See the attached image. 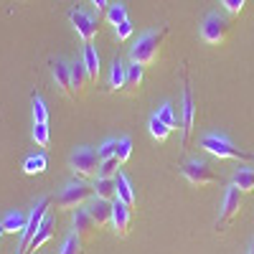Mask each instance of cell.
Returning <instances> with one entry per match:
<instances>
[{"label":"cell","mask_w":254,"mask_h":254,"mask_svg":"<svg viewBox=\"0 0 254 254\" xmlns=\"http://www.w3.org/2000/svg\"><path fill=\"white\" fill-rule=\"evenodd\" d=\"M165 33H168L165 28H160V31H145L135 41V46L130 49V59L135 64H140V66H153V64L158 61V56H160V46H163Z\"/></svg>","instance_id":"1"},{"label":"cell","mask_w":254,"mask_h":254,"mask_svg":"<svg viewBox=\"0 0 254 254\" xmlns=\"http://www.w3.org/2000/svg\"><path fill=\"white\" fill-rule=\"evenodd\" d=\"M92 198H94V186H89L87 181L76 178V181H69L66 186L61 188V193L56 198V206L61 211H76L81 206H87Z\"/></svg>","instance_id":"2"},{"label":"cell","mask_w":254,"mask_h":254,"mask_svg":"<svg viewBox=\"0 0 254 254\" xmlns=\"http://www.w3.org/2000/svg\"><path fill=\"white\" fill-rule=\"evenodd\" d=\"M99 165H102V158L99 153L94 150V147H87V145H81L76 147V150L71 153L69 158V168H71V173L81 181H92L99 176Z\"/></svg>","instance_id":"3"},{"label":"cell","mask_w":254,"mask_h":254,"mask_svg":"<svg viewBox=\"0 0 254 254\" xmlns=\"http://www.w3.org/2000/svg\"><path fill=\"white\" fill-rule=\"evenodd\" d=\"M201 147H203L206 153L216 155V158H224V160H254L252 153L237 147L234 142H231L229 137H224V135H206L201 140Z\"/></svg>","instance_id":"4"},{"label":"cell","mask_w":254,"mask_h":254,"mask_svg":"<svg viewBox=\"0 0 254 254\" xmlns=\"http://www.w3.org/2000/svg\"><path fill=\"white\" fill-rule=\"evenodd\" d=\"M49 206H51V196H44V198H38L36 208L31 211V216H28V224L23 229V234H20V254H28V247L33 242V237L38 234V229L44 226L46 216H49Z\"/></svg>","instance_id":"5"},{"label":"cell","mask_w":254,"mask_h":254,"mask_svg":"<svg viewBox=\"0 0 254 254\" xmlns=\"http://www.w3.org/2000/svg\"><path fill=\"white\" fill-rule=\"evenodd\" d=\"M229 36V20L219 13H208L201 23V38L211 46H221Z\"/></svg>","instance_id":"6"},{"label":"cell","mask_w":254,"mask_h":254,"mask_svg":"<svg viewBox=\"0 0 254 254\" xmlns=\"http://www.w3.org/2000/svg\"><path fill=\"white\" fill-rule=\"evenodd\" d=\"M69 20H71V26L76 28V33L84 38V44H92V41L97 38V33H99V18L94 13H87L81 8H71L69 10Z\"/></svg>","instance_id":"7"},{"label":"cell","mask_w":254,"mask_h":254,"mask_svg":"<svg viewBox=\"0 0 254 254\" xmlns=\"http://www.w3.org/2000/svg\"><path fill=\"white\" fill-rule=\"evenodd\" d=\"M181 173L183 178L190 183V186H196V188H203V186H211L216 181V173L208 168V163L203 160H188L183 168H181Z\"/></svg>","instance_id":"8"},{"label":"cell","mask_w":254,"mask_h":254,"mask_svg":"<svg viewBox=\"0 0 254 254\" xmlns=\"http://www.w3.org/2000/svg\"><path fill=\"white\" fill-rule=\"evenodd\" d=\"M181 110H183V120H181V142L183 147L190 140V132H193V120H196V102H193V92H190L188 81L183 87V99H181Z\"/></svg>","instance_id":"9"},{"label":"cell","mask_w":254,"mask_h":254,"mask_svg":"<svg viewBox=\"0 0 254 254\" xmlns=\"http://www.w3.org/2000/svg\"><path fill=\"white\" fill-rule=\"evenodd\" d=\"M239 208H242V190L239 188H226V196L221 203V214H219V231L226 229V224H231L239 216Z\"/></svg>","instance_id":"10"},{"label":"cell","mask_w":254,"mask_h":254,"mask_svg":"<svg viewBox=\"0 0 254 254\" xmlns=\"http://www.w3.org/2000/svg\"><path fill=\"white\" fill-rule=\"evenodd\" d=\"M130 226H132V208L122 203L120 198L112 201V229L120 239H125L130 234Z\"/></svg>","instance_id":"11"},{"label":"cell","mask_w":254,"mask_h":254,"mask_svg":"<svg viewBox=\"0 0 254 254\" xmlns=\"http://www.w3.org/2000/svg\"><path fill=\"white\" fill-rule=\"evenodd\" d=\"M71 226H74V234L79 237V239H92L94 234H97V221L89 216V211L87 208H76L74 211V216H71Z\"/></svg>","instance_id":"12"},{"label":"cell","mask_w":254,"mask_h":254,"mask_svg":"<svg viewBox=\"0 0 254 254\" xmlns=\"http://www.w3.org/2000/svg\"><path fill=\"white\" fill-rule=\"evenodd\" d=\"M87 211H89V216L97 221V226L102 229V226H107V224H112V201H104V198H92L89 203H87Z\"/></svg>","instance_id":"13"},{"label":"cell","mask_w":254,"mask_h":254,"mask_svg":"<svg viewBox=\"0 0 254 254\" xmlns=\"http://www.w3.org/2000/svg\"><path fill=\"white\" fill-rule=\"evenodd\" d=\"M54 81H56L61 94L74 97V92H71V64H66L64 59H56L54 61Z\"/></svg>","instance_id":"14"},{"label":"cell","mask_w":254,"mask_h":254,"mask_svg":"<svg viewBox=\"0 0 254 254\" xmlns=\"http://www.w3.org/2000/svg\"><path fill=\"white\" fill-rule=\"evenodd\" d=\"M142 76H145V66H140V64H130L127 66V74H125V94H130V97H135L137 92H140V84H142Z\"/></svg>","instance_id":"15"},{"label":"cell","mask_w":254,"mask_h":254,"mask_svg":"<svg viewBox=\"0 0 254 254\" xmlns=\"http://www.w3.org/2000/svg\"><path fill=\"white\" fill-rule=\"evenodd\" d=\"M89 81H92V79H89V74H87V66H84L81 61L71 64V92H74V97H84Z\"/></svg>","instance_id":"16"},{"label":"cell","mask_w":254,"mask_h":254,"mask_svg":"<svg viewBox=\"0 0 254 254\" xmlns=\"http://www.w3.org/2000/svg\"><path fill=\"white\" fill-rule=\"evenodd\" d=\"M115 183H117V198L122 201V203H127L130 208H135V201H137V196H135V190H132V183H130V178H127L122 171L117 173V178H115Z\"/></svg>","instance_id":"17"},{"label":"cell","mask_w":254,"mask_h":254,"mask_svg":"<svg viewBox=\"0 0 254 254\" xmlns=\"http://www.w3.org/2000/svg\"><path fill=\"white\" fill-rule=\"evenodd\" d=\"M92 186H94V196L97 198H104V201H115L117 198V183H115V178L97 176Z\"/></svg>","instance_id":"18"},{"label":"cell","mask_w":254,"mask_h":254,"mask_svg":"<svg viewBox=\"0 0 254 254\" xmlns=\"http://www.w3.org/2000/svg\"><path fill=\"white\" fill-rule=\"evenodd\" d=\"M81 64L87 66V74H89V79H92V81H94V79H99V54H97L94 44H87V46H84Z\"/></svg>","instance_id":"19"},{"label":"cell","mask_w":254,"mask_h":254,"mask_svg":"<svg viewBox=\"0 0 254 254\" xmlns=\"http://www.w3.org/2000/svg\"><path fill=\"white\" fill-rule=\"evenodd\" d=\"M231 186L239 188L242 193H252L254 190V168H239L231 178Z\"/></svg>","instance_id":"20"},{"label":"cell","mask_w":254,"mask_h":254,"mask_svg":"<svg viewBox=\"0 0 254 254\" xmlns=\"http://www.w3.org/2000/svg\"><path fill=\"white\" fill-rule=\"evenodd\" d=\"M26 224H28V216L20 214V211H10V214L3 219V226H5V231H10V234H23Z\"/></svg>","instance_id":"21"},{"label":"cell","mask_w":254,"mask_h":254,"mask_svg":"<svg viewBox=\"0 0 254 254\" xmlns=\"http://www.w3.org/2000/svg\"><path fill=\"white\" fill-rule=\"evenodd\" d=\"M125 74H127V66L120 59H115L112 61V71H110V89L112 92H122L125 89Z\"/></svg>","instance_id":"22"},{"label":"cell","mask_w":254,"mask_h":254,"mask_svg":"<svg viewBox=\"0 0 254 254\" xmlns=\"http://www.w3.org/2000/svg\"><path fill=\"white\" fill-rule=\"evenodd\" d=\"M46 165H49V160H46L44 153L31 155V158H26V163H23V173H26V176H38V173L46 171Z\"/></svg>","instance_id":"23"},{"label":"cell","mask_w":254,"mask_h":254,"mask_svg":"<svg viewBox=\"0 0 254 254\" xmlns=\"http://www.w3.org/2000/svg\"><path fill=\"white\" fill-rule=\"evenodd\" d=\"M54 221H51V216H46V221H44V226H41L38 229V234L33 237V242H31V247H28V252H33V249H41V247H44L51 237H54Z\"/></svg>","instance_id":"24"},{"label":"cell","mask_w":254,"mask_h":254,"mask_svg":"<svg viewBox=\"0 0 254 254\" xmlns=\"http://www.w3.org/2000/svg\"><path fill=\"white\" fill-rule=\"evenodd\" d=\"M147 127H150V135H153V140H158V142H163L168 135H171V127H168V125H165L158 115H153V117H150Z\"/></svg>","instance_id":"25"},{"label":"cell","mask_w":254,"mask_h":254,"mask_svg":"<svg viewBox=\"0 0 254 254\" xmlns=\"http://www.w3.org/2000/svg\"><path fill=\"white\" fill-rule=\"evenodd\" d=\"M104 18H107L112 26L125 23V20H127V5H125V3H115V5H110L107 10H104Z\"/></svg>","instance_id":"26"},{"label":"cell","mask_w":254,"mask_h":254,"mask_svg":"<svg viewBox=\"0 0 254 254\" xmlns=\"http://www.w3.org/2000/svg\"><path fill=\"white\" fill-rule=\"evenodd\" d=\"M33 140H36L38 147H49L51 132H49V125L46 122H33Z\"/></svg>","instance_id":"27"},{"label":"cell","mask_w":254,"mask_h":254,"mask_svg":"<svg viewBox=\"0 0 254 254\" xmlns=\"http://www.w3.org/2000/svg\"><path fill=\"white\" fill-rule=\"evenodd\" d=\"M120 160H117V155L115 158H107V160H102V165H99V176L102 178H117V173H120Z\"/></svg>","instance_id":"28"},{"label":"cell","mask_w":254,"mask_h":254,"mask_svg":"<svg viewBox=\"0 0 254 254\" xmlns=\"http://www.w3.org/2000/svg\"><path fill=\"white\" fill-rule=\"evenodd\" d=\"M33 122H46L49 125V107L38 94H33Z\"/></svg>","instance_id":"29"},{"label":"cell","mask_w":254,"mask_h":254,"mask_svg":"<svg viewBox=\"0 0 254 254\" xmlns=\"http://www.w3.org/2000/svg\"><path fill=\"white\" fill-rule=\"evenodd\" d=\"M155 115H158L168 127H171V130H176V127H178V120H176V112H173V104H168V102L160 104V110H158Z\"/></svg>","instance_id":"30"},{"label":"cell","mask_w":254,"mask_h":254,"mask_svg":"<svg viewBox=\"0 0 254 254\" xmlns=\"http://www.w3.org/2000/svg\"><path fill=\"white\" fill-rule=\"evenodd\" d=\"M132 155V140L130 137H120L117 140V160L120 163H127Z\"/></svg>","instance_id":"31"},{"label":"cell","mask_w":254,"mask_h":254,"mask_svg":"<svg viewBox=\"0 0 254 254\" xmlns=\"http://www.w3.org/2000/svg\"><path fill=\"white\" fill-rule=\"evenodd\" d=\"M59 254H84V244H81V239H79L76 234H71L66 242H64V247H61Z\"/></svg>","instance_id":"32"},{"label":"cell","mask_w":254,"mask_h":254,"mask_svg":"<svg viewBox=\"0 0 254 254\" xmlns=\"http://www.w3.org/2000/svg\"><path fill=\"white\" fill-rule=\"evenodd\" d=\"M97 153L102 160H107V158H115L117 155V140H104L99 147H97Z\"/></svg>","instance_id":"33"},{"label":"cell","mask_w":254,"mask_h":254,"mask_svg":"<svg viewBox=\"0 0 254 254\" xmlns=\"http://www.w3.org/2000/svg\"><path fill=\"white\" fill-rule=\"evenodd\" d=\"M115 36H117V41H127L132 36V23L130 20H125V23H120V26H115Z\"/></svg>","instance_id":"34"},{"label":"cell","mask_w":254,"mask_h":254,"mask_svg":"<svg viewBox=\"0 0 254 254\" xmlns=\"http://www.w3.org/2000/svg\"><path fill=\"white\" fill-rule=\"evenodd\" d=\"M244 3H247V0H221V5H224L231 15H239V13L244 10Z\"/></svg>","instance_id":"35"},{"label":"cell","mask_w":254,"mask_h":254,"mask_svg":"<svg viewBox=\"0 0 254 254\" xmlns=\"http://www.w3.org/2000/svg\"><path fill=\"white\" fill-rule=\"evenodd\" d=\"M92 3H94L97 10H107L110 8V0H92Z\"/></svg>","instance_id":"36"},{"label":"cell","mask_w":254,"mask_h":254,"mask_svg":"<svg viewBox=\"0 0 254 254\" xmlns=\"http://www.w3.org/2000/svg\"><path fill=\"white\" fill-rule=\"evenodd\" d=\"M5 234V226H3V221H0V237H3Z\"/></svg>","instance_id":"37"},{"label":"cell","mask_w":254,"mask_h":254,"mask_svg":"<svg viewBox=\"0 0 254 254\" xmlns=\"http://www.w3.org/2000/svg\"><path fill=\"white\" fill-rule=\"evenodd\" d=\"M247 254H254V244H252V247H249V252H247Z\"/></svg>","instance_id":"38"}]
</instances>
